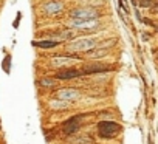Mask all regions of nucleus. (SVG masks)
<instances>
[{
  "instance_id": "obj_7",
  "label": "nucleus",
  "mask_w": 158,
  "mask_h": 144,
  "mask_svg": "<svg viewBox=\"0 0 158 144\" xmlns=\"http://www.w3.org/2000/svg\"><path fill=\"white\" fill-rule=\"evenodd\" d=\"M79 96H81V92L76 90V88H71V87L70 88H60V90L56 92V99L67 101V102L76 101V99H79Z\"/></svg>"
},
{
  "instance_id": "obj_2",
  "label": "nucleus",
  "mask_w": 158,
  "mask_h": 144,
  "mask_svg": "<svg viewBox=\"0 0 158 144\" xmlns=\"http://www.w3.org/2000/svg\"><path fill=\"white\" fill-rule=\"evenodd\" d=\"M99 39L98 37H82V39H77V40H70V43L67 45V50L71 53H79V51H90L98 45Z\"/></svg>"
},
{
  "instance_id": "obj_21",
  "label": "nucleus",
  "mask_w": 158,
  "mask_h": 144,
  "mask_svg": "<svg viewBox=\"0 0 158 144\" xmlns=\"http://www.w3.org/2000/svg\"><path fill=\"white\" fill-rule=\"evenodd\" d=\"M156 57H158V53H156Z\"/></svg>"
},
{
  "instance_id": "obj_19",
  "label": "nucleus",
  "mask_w": 158,
  "mask_h": 144,
  "mask_svg": "<svg viewBox=\"0 0 158 144\" xmlns=\"http://www.w3.org/2000/svg\"><path fill=\"white\" fill-rule=\"evenodd\" d=\"M135 16H136V19H138V20H143V17H141V14H139V11H138V10H135Z\"/></svg>"
},
{
  "instance_id": "obj_20",
  "label": "nucleus",
  "mask_w": 158,
  "mask_h": 144,
  "mask_svg": "<svg viewBox=\"0 0 158 144\" xmlns=\"http://www.w3.org/2000/svg\"><path fill=\"white\" fill-rule=\"evenodd\" d=\"M149 39V34L147 33H143V40H147Z\"/></svg>"
},
{
  "instance_id": "obj_1",
  "label": "nucleus",
  "mask_w": 158,
  "mask_h": 144,
  "mask_svg": "<svg viewBox=\"0 0 158 144\" xmlns=\"http://www.w3.org/2000/svg\"><path fill=\"white\" fill-rule=\"evenodd\" d=\"M68 14H70L71 19H76V20H98L99 17H102L101 10H98V8H90V6H84V5L70 10Z\"/></svg>"
},
{
  "instance_id": "obj_9",
  "label": "nucleus",
  "mask_w": 158,
  "mask_h": 144,
  "mask_svg": "<svg viewBox=\"0 0 158 144\" xmlns=\"http://www.w3.org/2000/svg\"><path fill=\"white\" fill-rule=\"evenodd\" d=\"M81 119H82V115H77V116L70 118V119L64 124V133H65V135H73L79 127H81Z\"/></svg>"
},
{
  "instance_id": "obj_15",
  "label": "nucleus",
  "mask_w": 158,
  "mask_h": 144,
  "mask_svg": "<svg viewBox=\"0 0 158 144\" xmlns=\"http://www.w3.org/2000/svg\"><path fill=\"white\" fill-rule=\"evenodd\" d=\"M51 107H54V109H65V107H68V102L67 101H60V99H54L51 102Z\"/></svg>"
},
{
  "instance_id": "obj_3",
  "label": "nucleus",
  "mask_w": 158,
  "mask_h": 144,
  "mask_svg": "<svg viewBox=\"0 0 158 144\" xmlns=\"http://www.w3.org/2000/svg\"><path fill=\"white\" fill-rule=\"evenodd\" d=\"M101 25H102V23L99 22V19H98V20H76V19H71L70 23H68L70 28L79 30V31H85V33H89V31H96V30L101 28Z\"/></svg>"
},
{
  "instance_id": "obj_17",
  "label": "nucleus",
  "mask_w": 158,
  "mask_h": 144,
  "mask_svg": "<svg viewBox=\"0 0 158 144\" xmlns=\"http://www.w3.org/2000/svg\"><path fill=\"white\" fill-rule=\"evenodd\" d=\"M119 8H123V13H124V14L129 13V6H127V3H126V0H119Z\"/></svg>"
},
{
  "instance_id": "obj_13",
  "label": "nucleus",
  "mask_w": 158,
  "mask_h": 144,
  "mask_svg": "<svg viewBox=\"0 0 158 144\" xmlns=\"http://www.w3.org/2000/svg\"><path fill=\"white\" fill-rule=\"evenodd\" d=\"M116 43H118V39H116V37H112V39L99 40L96 47H98V48H107V50H110V48H112V47H115ZM96 47H95V48H96Z\"/></svg>"
},
{
  "instance_id": "obj_12",
  "label": "nucleus",
  "mask_w": 158,
  "mask_h": 144,
  "mask_svg": "<svg viewBox=\"0 0 158 144\" xmlns=\"http://www.w3.org/2000/svg\"><path fill=\"white\" fill-rule=\"evenodd\" d=\"M39 85L44 87V88H53V87L59 85V79H56V78H42V79H39Z\"/></svg>"
},
{
  "instance_id": "obj_6",
  "label": "nucleus",
  "mask_w": 158,
  "mask_h": 144,
  "mask_svg": "<svg viewBox=\"0 0 158 144\" xmlns=\"http://www.w3.org/2000/svg\"><path fill=\"white\" fill-rule=\"evenodd\" d=\"M82 73L81 70H76V68H71V67H67V68H59L56 71L54 78L59 79V81H68V79H76L79 78Z\"/></svg>"
},
{
  "instance_id": "obj_4",
  "label": "nucleus",
  "mask_w": 158,
  "mask_h": 144,
  "mask_svg": "<svg viewBox=\"0 0 158 144\" xmlns=\"http://www.w3.org/2000/svg\"><path fill=\"white\" fill-rule=\"evenodd\" d=\"M121 130V125L115 121H101L98 124V133L101 138H113Z\"/></svg>"
},
{
  "instance_id": "obj_11",
  "label": "nucleus",
  "mask_w": 158,
  "mask_h": 144,
  "mask_svg": "<svg viewBox=\"0 0 158 144\" xmlns=\"http://www.w3.org/2000/svg\"><path fill=\"white\" fill-rule=\"evenodd\" d=\"M107 54H109V50H107V48H98V47L85 53L87 57H96V59L104 57V56H107Z\"/></svg>"
},
{
  "instance_id": "obj_8",
  "label": "nucleus",
  "mask_w": 158,
  "mask_h": 144,
  "mask_svg": "<svg viewBox=\"0 0 158 144\" xmlns=\"http://www.w3.org/2000/svg\"><path fill=\"white\" fill-rule=\"evenodd\" d=\"M64 10V3L62 0H50V2H47L44 5V11L48 14V16H56L59 13H62Z\"/></svg>"
},
{
  "instance_id": "obj_10",
  "label": "nucleus",
  "mask_w": 158,
  "mask_h": 144,
  "mask_svg": "<svg viewBox=\"0 0 158 144\" xmlns=\"http://www.w3.org/2000/svg\"><path fill=\"white\" fill-rule=\"evenodd\" d=\"M76 60H77L76 56H64V54H60V56H54V57L51 59V65L62 68V67H68V65H71V64L76 62Z\"/></svg>"
},
{
  "instance_id": "obj_14",
  "label": "nucleus",
  "mask_w": 158,
  "mask_h": 144,
  "mask_svg": "<svg viewBox=\"0 0 158 144\" xmlns=\"http://www.w3.org/2000/svg\"><path fill=\"white\" fill-rule=\"evenodd\" d=\"M33 45L37 47V48L47 50V48H54V47H57L59 42H57V40H40V42H33Z\"/></svg>"
},
{
  "instance_id": "obj_16",
  "label": "nucleus",
  "mask_w": 158,
  "mask_h": 144,
  "mask_svg": "<svg viewBox=\"0 0 158 144\" xmlns=\"http://www.w3.org/2000/svg\"><path fill=\"white\" fill-rule=\"evenodd\" d=\"M138 2V6H141V8H152V5H153V0H136Z\"/></svg>"
},
{
  "instance_id": "obj_18",
  "label": "nucleus",
  "mask_w": 158,
  "mask_h": 144,
  "mask_svg": "<svg viewBox=\"0 0 158 144\" xmlns=\"http://www.w3.org/2000/svg\"><path fill=\"white\" fill-rule=\"evenodd\" d=\"M152 10H153V11H158V0H153V5H152Z\"/></svg>"
},
{
  "instance_id": "obj_5",
  "label": "nucleus",
  "mask_w": 158,
  "mask_h": 144,
  "mask_svg": "<svg viewBox=\"0 0 158 144\" xmlns=\"http://www.w3.org/2000/svg\"><path fill=\"white\" fill-rule=\"evenodd\" d=\"M109 70H110L109 65H104L101 62H93V64L82 65L81 73L82 75H99V73H106V71H109Z\"/></svg>"
}]
</instances>
